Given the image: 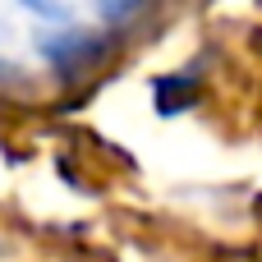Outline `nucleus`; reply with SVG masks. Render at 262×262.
<instances>
[{"label":"nucleus","mask_w":262,"mask_h":262,"mask_svg":"<svg viewBox=\"0 0 262 262\" xmlns=\"http://www.w3.org/2000/svg\"><path fill=\"white\" fill-rule=\"evenodd\" d=\"M37 51L46 64H55L60 74H83L106 55V41L97 32H78V28H60V32H41Z\"/></svg>","instance_id":"obj_1"},{"label":"nucleus","mask_w":262,"mask_h":262,"mask_svg":"<svg viewBox=\"0 0 262 262\" xmlns=\"http://www.w3.org/2000/svg\"><path fill=\"white\" fill-rule=\"evenodd\" d=\"M152 0H97V9H101V18L106 23H129L138 9H147Z\"/></svg>","instance_id":"obj_2"},{"label":"nucleus","mask_w":262,"mask_h":262,"mask_svg":"<svg viewBox=\"0 0 262 262\" xmlns=\"http://www.w3.org/2000/svg\"><path fill=\"white\" fill-rule=\"evenodd\" d=\"M9 78H14V74H9V69H5V64H0V83H9Z\"/></svg>","instance_id":"obj_3"}]
</instances>
